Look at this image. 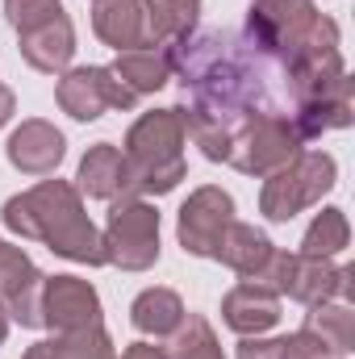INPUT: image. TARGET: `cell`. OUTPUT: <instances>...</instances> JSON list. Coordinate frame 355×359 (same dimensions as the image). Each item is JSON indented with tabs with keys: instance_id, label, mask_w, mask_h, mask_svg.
<instances>
[{
	"instance_id": "3",
	"label": "cell",
	"mask_w": 355,
	"mask_h": 359,
	"mask_svg": "<svg viewBox=\"0 0 355 359\" xmlns=\"http://www.w3.org/2000/svg\"><path fill=\"white\" fill-rule=\"evenodd\" d=\"M243 29L293 72L297 92L314 76L347 67L339 50V25L314 0H251Z\"/></svg>"
},
{
	"instance_id": "4",
	"label": "cell",
	"mask_w": 355,
	"mask_h": 359,
	"mask_svg": "<svg viewBox=\"0 0 355 359\" xmlns=\"http://www.w3.org/2000/svg\"><path fill=\"white\" fill-rule=\"evenodd\" d=\"M184 142H188V134H184L180 109H151V113H142L130 126L121 155H126V163H130L134 184H138L142 196L147 192L163 196V192H172L184 180V172H188Z\"/></svg>"
},
{
	"instance_id": "17",
	"label": "cell",
	"mask_w": 355,
	"mask_h": 359,
	"mask_svg": "<svg viewBox=\"0 0 355 359\" xmlns=\"http://www.w3.org/2000/svg\"><path fill=\"white\" fill-rule=\"evenodd\" d=\"M222 322H226L234 334H243V339L267 334V330L280 322V297H276L267 284L239 280V284L222 297Z\"/></svg>"
},
{
	"instance_id": "11",
	"label": "cell",
	"mask_w": 355,
	"mask_h": 359,
	"mask_svg": "<svg viewBox=\"0 0 355 359\" xmlns=\"http://www.w3.org/2000/svg\"><path fill=\"white\" fill-rule=\"evenodd\" d=\"M92 34L121 50H159L151 0H92Z\"/></svg>"
},
{
	"instance_id": "30",
	"label": "cell",
	"mask_w": 355,
	"mask_h": 359,
	"mask_svg": "<svg viewBox=\"0 0 355 359\" xmlns=\"http://www.w3.org/2000/svg\"><path fill=\"white\" fill-rule=\"evenodd\" d=\"M21 359H55V355L46 351V339H42V343H34V347H29V351H25Z\"/></svg>"
},
{
	"instance_id": "13",
	"label": "cell",
	"mask_w": 355,
	"mask_h": 359,
	"mask_svg": "<svg viewBox=\"0 0 355 359\" xmlns=\"http://www.w3.org/2000/svg\"><path fill=\"white\" fill-rule=\"evenodd\" d=\"M42 326H51L55 334L100 326V292L80 276H46L42 280Z\"/></svg>"
},
{
	"instance_id": "5",
	"label": "cell",
	"mask_w": 355,
	"mask_h": 359,
	"mask_svg": "<svg viewBox=\"0 0 355 359\" xmlns=\"http://www.w3.org/2000/svg\"><path fill=\"white\" fill-rule=\"evenodd\" d=\"M335 180H339L335 155H326V151H301L280 172L264 176L260 213H264L267 222H293L297 213L322 205V196L335 188Z\"/></svg>"
},
{
	"instance_id": "32",
	"label": "cell",
	"mask_w": 355,
	"mask_h": 359,
	"mask_svg": "<svg viewBox=\"0 0 355 359\" xmlns=\"http://www.w3.org/2000/svg\"><path fill=\"white\" fill-rule=\"evenodd\" d=\"M330 359H347V355H330Z\"/></svg>"
},
{
	"instance_id": "25",
	"label": "cell",
	"mask_w": 355,
	"mask_h": 359,
	"mask_svg": "<svg viewBox=\"0 0 355 359\" xmlns=\"http://www.w3.org/2000/svg\"><path fill=\"white\" fill-rule=\"evenodd\" d=\"M55 13H63V0H4V17L13 25V34H25Z\"/></svg>"
},
{
	"instance_id": "8",
	"label": "cell",
	"mask_w": 355,
	"mask_h": 359,
	"mask_svg": "<svg viewBox=\"0 0 355 359\" xmlns=\"http://www.w3.org/2000/svg\"><path fill=\"white\" fill-rule=\"evenodd\" d=\"M301 151H305V138H301V130H297L293 117H255V121H247L230 138L226 163L234 172H243V176L264 180L272 172H280Z\"/></svg>"
},
{
	"instance_id": "20",
	"label": "cell",
	"mask_w": 355,
	"mask_h": 359,
	"mask_svg": "<svg viewBox=\"0 0 355 359\" xmlns=\"http://www.w3.org/2000/svg\"><path fill=\"white\" fill-rule=\"evenodd\" d=\"M109 72L134 92V96H151V92H159L172 80V59L163 50H121L109 63Z\"/></svg>"
},
{
	"instance_id": "28",
	"label": "cell",
	"mask_w": 355,
	"mask_h": 359,
	"mask_svg": "<svg viewBox=\"0 0 355 359\" xmlns=\"http://www.w3.org/2000/svg\"><path fill=\"white\" fill-rule=\"evenodd\" d=\"M121 359H168V347H155L151 339H147V343H130V347L121 351Z\"/></svg>"
},
{
	"instance_id": "24",
	"label": "cell",
	"mask_w": 355,
	"mask_h": 359,
	"mask_svg": "<svg viewBox=\"0 0 355 359\" xmlns=\"http://www.w3.org/2000/svg\"><path fill=\"white\" fill-rule=\"evenodd\" d=\"M168 343H172V347H168V359H226L217 334H213V326H209L201 313H184L180 330Z\"/></svg>"
},
{
	"instance_id": "27",
	"label": "cell",
	"mask_w": 355,
	"mask_h": 359,
	"mask_svg": "<svg viewBox=\"0 0 355 359\" xmlns=\"http://www.w3.org/2000/svg\"><path fill=\"white\" fill-rule=\"evenodd\" d=\"M239 359H280V339H264V334L243 339L239 343Z\"/></svg>"
},
{
	"instance_id": "2",
	"label": "cell",
	"mask_w": 355,
	"mask_h": 359,
	"mask_svg": "<svg viewBox=\"0 0 355 359\" xmlns=\"http://www.w3.org/2000/svg\"><path fill=\"white\" fill-rule=\"evenodd\" d=\"M0 222L17 238L42 243V247H51L55 255H63L72 264H88V268L105 264L100 230L92 226L80 188L67 184V180H42L25 192L8 196L4 209H0Z\"/></svg>"
},
{
	"instance_id": "15",
	"label": "cell",
	"mask_w": 355,
	"mask_h": 359,
	"mask_svg": "<svg viewBox=\"0 0 355 359\" xmlns=\"http://www.w3.org/2000/svg\"><path fill=\"white\" fill-rule=\"evenodd\" d=\"M76 188L80 196H92V201H130V196H142L138 184H134V172L126 163V155L113 147V142H96L88 147V155L80 159V172H76Z\"/></svg>"
},
{
	"instance_id": "10",
	"label": "cell",
	"mask_w": 355,
	"mask_h": 359,
	"mask_svg": "<svg viewBox=\"0 0 355 359\" xmlns=\"http://www.w3.org/2000/svg\"><path fill=\"white\" fill-rule=\"evenodd\" d=\"M234 222V196L217 184H205L196 188L184 205H180V217H176V238L180 247L196 259H213L226 226Z\"/></svg>"
},
{
	"instance_id": "31",
	"label": "cell",
	"mask_w": 355,
	"mask_h": 359,
	"mask_svg": "<svg viewBox=\"0 0 355 359\" xmlns=\"http://www.w3.org/2000/svg\"><path fill=\"white\" fill-rule=\"evenodd\" d=\"M8 339V313H4V305H0V343Z\"/></svg>"
},
{
	"instance_id": "1",
	"label": "cell",
	"mask_w": 355,
	"mask_h": 359,
	"mask_svg": "<svg viewBox=\"0 0 355 359\" xmlns=\"http://www.w3.org/2000/svg\"><path fill=\"white\" fill-rule=\"evenodd\" d=\"M180 80V121L209 163H226L230 138L255 117H293V72L247 29H192L168 50Z\"/></svg>"
},
{
	"instance_id": "23",
	"label": "cell",
	"mask_w": 355,
	"mask_h": 359,
	"mask_svg": "<svg viewBox=\"0 0 355 359\" xmlns=\"http://www.w3.org/2000/svg\"><path fill=\"white\" fill-rule=\"evenodd\" d=\"M151 8H155V34L163 55L196 29V17H201V0H151Z\"/></svg>"
},
{
	"instance_id": "7",
	"label": "cell",
	"mask_w": 355,
	"mask_h": 359,
	"mask_svg": "<svg viewBox=\"0 0 355 359\" xmlns=\"http://www.w3.org/2000/svg\"><path fill=\"white\" fill-rule=\"evenodd\" d=\"M105 264L121 271H147L159 264V209L147 196L113 201L109 222L100 230Z\"/></svg>"
},
{
	"instance_id": "9",
	"label": "cell",
	"mask_w": 355,
	"mask_h": 359,
	"mask_svg": "<svg viewBox=\"0 0 355 359\" xmlns=\"http://www.w3.org/2000/svg\"><path fill=\"white\" fill-rule=\"evenodd\" d=\"M55 100L76 121H96L109 109L126 113V109L138 104V96L126 88L109 67H67L59 76V84H55Z\"/></svg>"
},
{
	"instance_id": "18",
	"label": "cell",
	"mask_w": 355,
	"mask_h": 359,
	"mask_svg": "<svg viewBox=\"0 0 355 359\" xmlns=\"http://www.w3.org/2000/svg\"><path fill=\"white\" fill-rule=\"evenodd\" d=\"M272 255H276V243L267 238L264 230H255V226H247V222H230L226 226V234H222V243H217V251H213V259L222 264V268H230L239 280H264L267 264H272Z\"/></svg>"
},
{
	"instance_id": "22",
	"label": "cell",
	"mask_w": 355,
	"mask_h": 359,
	"mask_svg": "<svg viewBox=\"0 0 355 359\" xmlns=\"http://www.w3.org/2000/svg\"><path fill=\"white\" fill-rule=\"evenodd\" d=\"M347 243H351L347 213H343V209H335V205H326V209L309 222V230H305V238H301V255L335 259L339 251H347Z\"/></svg>"
},
{
	"instance_id": "26",
	"label": "cell",
	"mask_w": 355,
	"mask_h": 359,
	"mask_svg": "<svg viewBox=\"0 0 355 359\" xmlns=\"http://www.w3.org/2000/svg\"><path fill=\"white\" fill-rule=\"evenodd\" d=\"M280 359H330V347L314 334V330H293L280 339Z\"/></svg>"
},
{
	"instance_id": "6",
	"label": "cell",
	"mask_w": 355,
	"mask_h": 359,
	"mask_svg": "<svg viewBox=\"0 0 355 359\" xmlns=\"http://www.w3.org/2000/svg\"><path fill=\"white\" fill-rule=\"evenodd\" d=\"M351 264H335V259H318V255H301V251L297 255L276 251L260 284H267L276 297H288V301L309 309L322 301H347L351 305Z\"/></svg>"
},
{
	"instance_id": "16",
	"label": "cell",
	"mask_w": 355,
	"mask_h": 359,
	"mask_svg": "<svg viewBox=\"0 0 355 359\" xmlns=\"http://www.w3.org/2000/svg\"><path fill=\"white\" fill-rule=\"evenodd\" d=\"M17 50L21 59L42 72V76H63L72 67V55H76V29H72V17L67 13H55L46 21H38L34 29L17 34Z\"/></svg>"
},
{
	"instance_id": "21",
	"label": "cell",
	"mask_w": 355,
	"mask_h": 359,
	"mask_svg": "<svg viewBox=\"0 0 355 359\" xmlns=\"http://www.w3.org/2000/svg\"><path fill=\"white\" fill-rule=\"evenodd\" d=\"M305 330H314L330 355H351L355 351V309L347 301H322V305H309L305 313Z\"/></svg>"
},
{
	"instance_id": "14",
	"label": "cell",
	"mask_w": 355,
	"mask_h": 359,
	"mask_svg": "<svg viewBox=\"0 0 355 359\" xmlns=\"http://www.w3.org/2000/svg\"><path fill=\"white\" fill-rule=\"evenodd\" d=\"M4 155H8V163H13L17 172H25V176H55V168H59L63 155H67V138H63V130H55L51 121L29 117V121H21V126L8 134Z\"/></svg>"
},
{
	"instance_id": "29",
	"label": "cell",
	"mask_w": 355,
	"mask_h": 359,
	"mask_svg": "<svg viewBox=\"0 0 355 359\" xmlns=\"http://www.w3.org/2000/svg\"><path fill=\"white\" fill-rule=\"evenodd\" d=\"M13 113H17V96H13L8 84H0V130L13 121Z\"/></svg>"
},
{
	"instance_id": "12",
	"label": "cell",
	"mask_w": 355,
	"mask_h": 359,
	"mask_svg": "<svg viewBox=\"0 0 355 359\" xmlns=\"http://www.w3.org/2000/svg\"><path fill=\"white\" fill-rule=\"evenodd\" d=\"M42 280L46 276L21 247L0 238V305L8 322H21L25 330L42 326Z\"/></svg>"
},
{
	"instance_id": "19",
	"label": "cell",
	"mask_w": 355,
	"mask_h": 359,
	"mask_svg": "<svg viewBox=\"0 0 355 359\" xmlns=\"http://www.w3.org/2000/svg\"><path fill=\"white\" fill-rule=\"evenodd\" d=\"M184 313L188 309H184L180 292H172V288H142L134 297V305H130V326L142 339H151V343H168L180 330Z\"/></svg>"
}]
</instances>
